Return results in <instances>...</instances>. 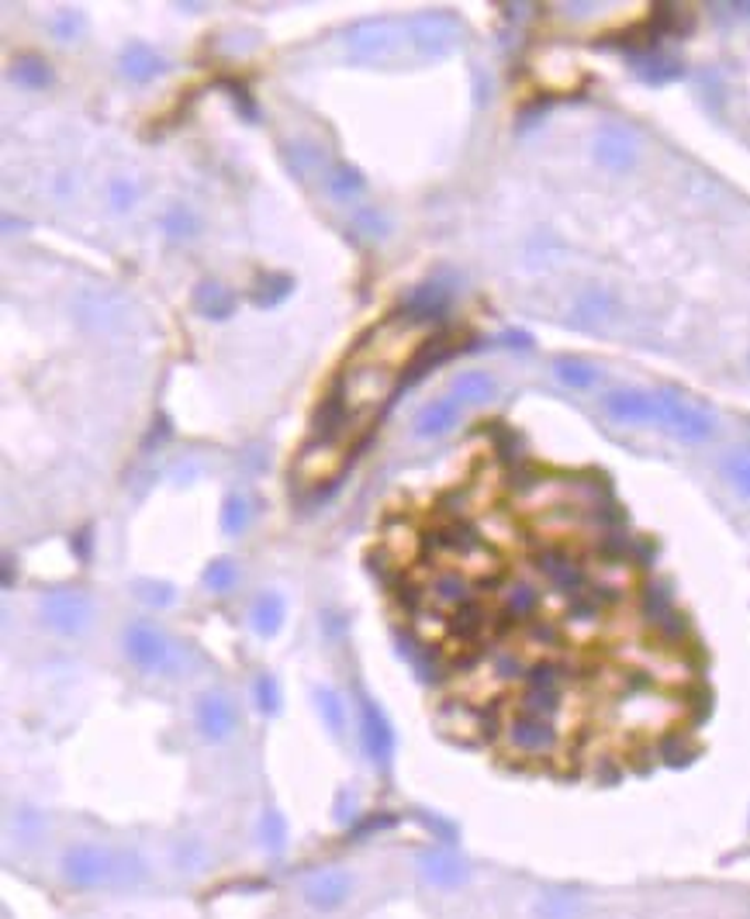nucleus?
<instances>
[{
    "label": "nucleus",
    "mask_w": 750,
    "mask_h": 919,
    "mask_svg": "<svg viewBox=\"0 0 750 919\" xmlns=\"http://www.w3.org/2000/svg\"><path fill=\"white\" fill-rule=\"evenodd\" d=\"M59 871H63V882L80 892L135 885L146 878V867L135 854L111 851V847L101 843H74L59 858Z\"/></svg>",
    "instance_id": "nucleus-1"
},
{
    "label": "nucleus",
    "mask_w": 750,
    "mask_h": 919,
    "mask_svg": "<svg viewBox=\"0 0 750 919\" xmlns=\"http://www.w3.org/2000/svg\"><path fill=\"white\" fill-rule=\"evenodd\" d=\"M650 426L664 429L668 436L682 439V442H706L716 433V418H713V412L685 402L682 394L658 391L653 394V422Z\"/></svg>",
    "instance_id": "nucleus-2"
},
{
    "label": "nucleus",
    "mask_w": 750,
    "mask_h": 919,
    "mask_svg": "<svg viewBox=\"0 0 750 919\" xmlns=\"http://www.w3.org/2000/svg\"><path fill=\"white\" fill-rule=\"evenodd\" d=\"M405 25L391 18H367L346 32V49L363 63H391L405 49Z\"/></svg>",
    "instance_id": "nucleus-3"
},
{
    "label": "nucleus",
    "mask_w": 750,
    "mask_h": 919,
    "mask_svg": "<svg viewBox=\"0 0 750 919\" xmlns=\"http://www.w3.org/2000/svg\"><path fill=\"white\" fill-rule=\"evenodd\" d=\"M408 45L418 59H443L450 56L460 45V25L454 14L443 11H422L415 18H408Z\"/></svg>",
    "instance_id": "nucleus-4"
},
{
    "label": "nucleus",
    "mask_w": 750,
    "mask_h": 919,
    "mask_svg": "<svg viewBox=\"0 0 750 919\" xmlns=\"http://www.w3.org/2000/svg\"><path fill=\"white\" fill-rule=\"evenodd\" d=\"M42 623L56 636H83L93 623V602L77 587H59L42 598Z\"/></svg>",
    "instance_id": "nucleus-5"
},
{
    "label": "nucleus",
    "mask_w": 750,
    "mask_h": 919,
    "mask_svg": "<svg viewBox=\"0 0 750 919\" xmlns=\"http://www.w3.org/2000/svg\"><path fill=\"white\" fill-rule=\"evenodd\" d=\"M125 653L138 671H149V674H173V668L180 661L177 647L156 626H146V623H135L125 632Z\"/></svg>",
    "instance_id": "nucleus-6"
},
{
    "label": "nucleus",
    "mask_w": 750,
    "mask_h": 919,
    "mask_svg": "<svg viewBox=\"0 0 750 919\" xmlns=\"http://www.w3.org/2000/svg\"><path fill=\"white\" fill-rule=\"evenodd\" d=\"M357 709H360V743H363V753L373 764L388 767L391 758H394V729H391L384 709L370 695L357 698Z\"/></svg>",
    "instance_id": "nucleus-7"
},
{
    "label": "nucleus",
    "mask_w": 750,
    "mask_h": 919,
    "mask_svg": "<svg viewBox=\"0 0 750 919\" xmlns=\"http://www.w3.org/2000/svg\"><path fill=\"white\" fill-rule=\"evenodd\" d=\"M301 895H304V903H309L312 909L336 912V909L346 906L349 895H354V878H349L346 871H339V867H325V871H315V875L301 885Z\"/></svg>",
    "instance_id": "nucleus-8"
},
{
    "label": "nucleus",
    "mask_w": 750,
    "mask_h": 919,
    "mask_svg": "<svg viewBox=\"0 0 750 919\" xmlns=\"http://www.w3.org/2000/svg\"><path fill=\"white\" fill-rule=\"evenodd\" d=\"M505 737H508L512 750L529 753V758H547V753H553L560 743L553 719H536V716H523V713L508 722Z\"/></svg>",
    "instance_id": "nucleus-9"
},
{
    "label": "nucleus",
    "mask_w": 750,
    "mask_h": 919,
    "mask_svg": "<svg viewBox=\"0 0 750 919\" xmlns=\"http://www.w3.org/2000/svg\"><path fill=\"white\" fill-rule=\"evenodd\" d=\"M194 719H198L201 737H204V740H211V743H222V740H228L232 733H236V726H239L236 702H232L228 695H222V692H208V695H201L198 709H194Z\"/></svg>",
    "instance_id": "nucleus-10"
},
{
    "label": "nucleus",
    "mask_w": 750,
    "mask_h": 919,
    "mask_svg": "<svg viewBox=\"0 0 750 919\" xmlns=\"http://www.w3.org/2000/svg\"><path fill=\"white\" fill-rule=\"evenodd\" d=\"M540 571H544V578L557 587V592L568 595V598L581 595L584 587L592 584V581H589V571L581 568V560H578L574 553H568L564 547H547V550L540 553Z\"/></svg>",
    "instance_id": "nucleus-11"
},
{
    "label": "nucleus",
    "mask_w": 750,
    "mask_h": 919,
    "mask_svg": "<svg viewBox=\"0 0 750 919\" xmlns=\"http://www.w3.org/2000/svg\"><path fill=\"white\" fill-rule=\"evenodd\" d=\"M595 159L608 173H629L637 167V138L623 125H605L595 135Z\"/></svg>",
    "instance_id": "nucleus-12"
},
{
    "label": "nucleus",
    "mask_w": 750,
    "mask_h": 919,
    "mask_svg": "<svg viewBox=\"0 0 750 919\" xmlns=\"http://www.w3.org/2000/svg\"><path fill=\"white\" fill-rule=\"evenodd\" d=\"M343 460H346V453H343V446L336 439H315V442L304 446L301 457H298V478L309 481V484L329 481L343 470Z\"/></svg>",
    "instance_id": "nucleus-13"
},
{
    "label": "nucleus",
    "mask_w": 750,
    "mask_h": 919,
    "mask_svg": "<svg viewBox=\"0 0 750 919\" xmlns=\"http://www.w3.org/2000/svg\"><path fill=\"white\" fill-rule=\"evenodd\" d=\"M460 412H463V405L457 402L454 394L433 397V402H426L415 412V426L412 429H415L418 439H439V436L454 433V426L460 422Z\"/></svg>",
    "instance_id": "nucleus-14"
},
{
    "label": "nucleus",
    "mask_w": 750,
    "mask_h": 919,
    "mask_svg": "<svg viewBox=\"0 0 750 919\" xmlns=\"http://www.w3.org/2000/svg\"><path fill=\"white\" fill-rule=\"evenodd\" d=\"M605 412L623 426H650L653 422V394L650 391H608L602 397Z\"/></svg>",
    "instance_id": "nucleus-15"
},
{
    "label": "nucleus",
    "mask_w": 750,
    "mask_h": 919,
    "mask_svg": "<svg viewBox=\"0 0 750 919\" xmlns=\"http://www.w3.org/2000/svg\"><path fill=\"white\" fill-rule=\"evenodd\" d=\"M418 871H422V878L436 888H457L467 882V864L447 851H426L418 858Z\"/></svg>",
    "instance_id": "nucleus-16"
},
{
    "label": "nucleus",
    "mask_w": 750,
    "mask_h": 919,
    "mask_svg": "<svg viewBox=\"0 0 750 919\" xmlns=\"http://www.w3.org/2000/svg\"><path fill=\"white\" fill-rule=\"evenodd\" d=\"M633 69H637V77H640L643 83H653V87L674 83V80L685 77V66L678 63L674 56H661L658 49H640V53H633Z\"/></svg>",
    "instance_id": "nucleus-17"
},
{
    "label": "nucleus",
    "mask_w": 750,
    "mask_h": 919,
    "mask_svg": "<svg viewBox=\"0 0 750 919\" xmlns=\"http://www.w3.org/2000/svg\"><path fill=\"white\" fill-rule=\"evenodd\" d=\"M163 56L153 49V45L146 42H128L125 45V53H122V74L135 83H149L153 77L163 74Z\"/></svg>",
    "instance_id": "nucleus-18"
},
{
    "label": "nucleus",
    "mask_w": 750,
    "mask_h": 919,
    "mask_svg": "<svg viewBox=\"0 0 750 919\" xmlns=\"http://www.w3.org/2000/svg\"><path fill=\"white\" fill-rule=\"evenodd\" d=\"M536 612H540V592H536L529 581L505 584V592H502V616L508 623H529V619H536Z\"/></svg>",
    "instance_id": "nucleus-19"
},
{
    "label": "nucleus",
    "mask_w": 750,
    "mask_h": 919,
    "mask_svg": "<svg viewBox=\"0 0 750 919\" xmlns=\"http://www.w3.org/2000/svg\"><path fill=\"white\" fill-rule=\"evenodd\" d=\"M499 391L495 384V377L484 373V370H463L460 377H454V384H450V394L457 397V402L467 408V405H484L491 402Z\"/></svg>",
    "instance_id": "nucleus-20"
},
{
    "label": "nucleus",
    "mask_w": 750,
    "mask_h": 919,
    "mask_svg": "<svg viewBox=\"0 0 750 919\" xmlns=\"http://www.w3.org/2000/svg\"><path fill=\"white\" fill-rule=\"evenodd\" d=\"M249 616H253L256 636H264V640H270V636H277L280 626H284L288 605H284V598H280L277 592H264V595H256Z\"/></svg>",
    "instance_id": "nucleus-21"
},
{
    "label": "nucleus",
    "mask_w": 750,
    "mask_h": 919,
    "mask_svg": "<svg viewBox=\"0 0 750 919\" xmlns=\"http://www.w3.org/2000/svg\"><path fill=\"white\" fill-rule=\"evenodd\" d=\"M429 595L443 605V608H460L467 602H474V587L471 581H467L460 571H439L433 578V587H429Z\"/></svg>",
    "instance_id": "nucleus-22"
},
{
    "label": "nucleus",
    "mask_w": 750,
    "mask_h": 919,
    "mask_svg": "<svg viewBox=\"0 0 750 919\" xmlns=\"http://www.w3.org/2000/svg\"><path fill=\"white\" fill-rule=\"evenodd\" d=\"M491 616H488V608L474 598V602H467L460 605L454 616H450V632L457 636L460 643H481V636L488 629Z\"/></svg>",
    "instance_id": "nucleus-23"
},
{
    "label": "nucleus",
    "mask_w": 750,
    "mask_h": 919,
    "mask_svg": "<svg viewBox=\"0 0 750 919\" xmlns=\"http://www.w3.org/2000/svg\"><path fill=\"white\" fill-rule=\"evenodd\" d=\"M443 309H447V291H443V284H422L405 304V318L429 322L433 315H443Z\"/></svg>",
    "instance_id": "nucleus-24"
},
{
    "label": "nucleus",
    "mask_w": 750,
    "mask_h": 919,
    "mask_svg": "<svg viewBox=\"0 0 750 919\" xmlns=\"http://www.w3.org/2000/svg\"><path fill=\"white\" fill-rule=\"evenodd\" d=\"M553 373H557V381L560 384H568L571 391H592L595 384H598V367H592V363H584V360H557L553 363Z\"/></svg>",
    "instance_id": "nucleus-25"
},
{
    "label": "nucleus",
    "mask_w": 750,
    "mask_h": 919,
    "mask_svg": "<svg viewBox=\"0 0 750 919\" xmlns=\"http://www.w3.org/2000/svg\"><path fill=\"white\" fill-rule=\"evenodd\" d=\"M194 304L208 318H225L232 312V304H236V298H232L222 284H215V280H204V284L198 288V294H194Z\"/></svg>",
    "instance_id": "nucleus-26"
},
{
    "label": "nucleus",
    "mask_w": 750,
    "mask_h": 919,
    "mask_svg": "<svg viewBox=\"0 0 750 919\" xmlns=\"http://www.w3.org/2000/svg\"><path fill=\"white\" fill-rule=\"evenodd\" d=\"M560 705H564L560 692H547V688H526L519 695V713L536 719H553L560 713Z\"/></svg>",
    "instance_id": "nucleus-27"
},
{
    "label": "nucleus",
    "mask_w": 750,
    "mask_h": 919,
    "mask_svg": "<svg viewBox=\"0 0 750 919\" xmlns=\"http://www.w3.org/2000/svg\"><path fill=\"white\" fill-rule=\"evenodd\" d=\"M363 173L357 167H333L329 173H325V191H329L336 201H349V198H357L363 191Z\"/></svg>",
    "instance_id": "nucleus-28"
},
{
    "label": "nucleus",
    "mask_w": 750,
    "mask_h": 919,
    "mask_svg": "<svg viewBox=\"0 0 750 919\" xmlns=\"http://www.w3.org/2000/svg\"><path fill=\"white\" fill-rule=\"evenodd\" d=\"M536 919H574L578 916V899L568 892H547L540 903H536Z\"/></svg>",
    "instance_id": "nucleus-29"
},
{
    "label": "nucleus",
    "mask_w": 750,
    "mask_h": 919,
    "mask_svg": "<svg viewBox=\"0 0 750 919\" xmlns=\"http://www.w3.org/2000/svg\"><path fill=\"white\" fill-rule=\"evenodd\" d=\"M526 688H547V692H560L564 688V681H568V671L560 668V664H550V661H540V664H533L526 668Z\"/></svg>",
    "instance_id": "nucleus-30"
},
{
    "label": "nucleus",
    "mask_w": 750,
    "mask_h": 919,
    "mask_svg": "<svg viewBox=\"0 0 750 919\" xmlns=\"http://www.w3.org/2000/svg\"><path fill=\"white\" fill-rule=\"evenodd\" d=\"M14 83H21L25 90H42V87H49L53 83V74H49V66H45L42 59L29 56V59H18L14 66Z\"/></svg>",
    "instance_id": "nucleus-31"
},
{
    "label": "nucleus",
    "mask_w": 750,
    "mask_h": 919,
    "mask_svg": "<svg viewBox=\"0 0 750 919\" xmlns=\"http://www.w3.org/2000/svg\"><path fill=\"white\" fill-rule=\"evenodd\" d=\"M723 478L750 502V450H737L723 460Z\"/></svg>",
    "instance_id": "nucleus-32"
},
{
    "label": "nucleus",
    "mask_w": 750,
    "mask_h": 919,
    "mask_svg": "<svg viewBox=\"0 0 750 919\" xmlns=\"http://www.w3.org/2000/svg\"><path fill=\"white\" fill-rule=\"evenodd\" d=\"M236 581H239V568H236V563H232L228 557H222V560H211V563H208V571H204V584L211 587V592L225 595V592H232V587H236Z\"/></svg>",
    "instance_id": "nucleus-33"
},
{
    "label": "nucleus",
    "mask_w": 750,
    "mask_h": 919,
    "mask_svg": "<svg viewBox=\"0 0 750 919\" xmlns=\"http://www.w3.org/2000/svg\"><path fill=\"white\" fill-rule=\"evenodd\" d=\"M249 526V502L243 494H228L225 505H222V529L225 536H239Z\"/></svg>",
    "instance_id": "nucleus-34"
},
{
    "label": "nucleus",
    "mask_w": 750,
    "mask_h": 919,
    "mask_svg": "<svg viewBox=\"0 0 750 919\" xmlns=\"http://www.w3.org/2000/svg\"><path fill=\"white\" fill-rule=\"evenodd\" d=\"M318 713H322L325 726H329V733L339 737L343 726H346V705H343V698L333 688H322L318 692Z\"/></svg>",
    "instance_id": "nucleus-35"
},
{
    "label": "nucleus",
    "mask_w": 750,
    "mask_h": 919,
    "mask_svg": "<svg viewBox=\"0 0 750 919\" xmlns=\"http://www.w3.org/2000/svg\"><path fill=\"white\" fill-rule=\"evenodd\" d=\"M294 149L288 153V162H291V170L298 173V177H309V173H315L318 167H322V149L318 146H312V143H291Z\"/></svg>",
    "instance_id": "nucleus-36"
},
{
    "label": "nucleus",
    "mask_w": 750,
    "mask_h": 919,
    "mask_svg": "<svg viewBox=\"0 0 750 919\" xmlns=\"http://www.w3.org/2000/svg\"><path fill=\"white\" fill-rule=\"evenodd\" d=\"M260 840H264V847L267 851H284V843H288V822H284V816L280 812H267L264 816V822H260Z\"/></svg>",
    "instance_id": "nucleus-37"
},
{
    "label": "nucleus",
    "mask_w": 750,
    "mask_h": 919,
    "mask_svg": "<svg viewBox=\"0 0 750 919\" xmlns=\"http://www.w3.org/2000/svg\"><path fill=\"white\" fill-rule=\"evenodd\" d=\"M253 692H256V709H260L264 716H273L280 709V688H277V681L270 674H260L253 681Z\"/></svg>",
    "instance_id": "nucleus-38"
},
{
    "label": "nucleus",
    "mask_w": 750,
    "mask_h": 919,
    "mask_svg": "<svg viewBox=\"0 0 750 919\" xmlns=\"http://www.w3.org/2000/svg\"><path fill=\"white\" fill-rule=\"evenodd\" d=\"M291 288H294L291 277H270V280H264L260 294H256L253 301L260 304V309H273V304H280V301H284V298L291 294Z\"/></svg>",
    "instance_id": "nucleus-39"
},
{
    "label": "nucleus",
    "mask_w": 750,
    "mask_h": 919,
    "mask_svg": "<svg viewBox=\"0 0 750 919\" xmlns=\"http://www.w3.org/2000/svg\"><path fill=\"white\" fill-rule=\"evenodd\" d=\"M578 318L581 322H598V318H608V298L602 291H589L581 298L578 304Z\"/></svg>",
    "instance_id": "nucleus-40"
},
{
    "label": "nucleus",
    "mask_w": 750,
    "mask_h": 919,
    "mask_svg": "<svg viewBox=\"0 0 750 919\" xmlns=\"http://www.w3.org/2000/svg\"><path fill=\"white\" fill-rule=\"evenodd\" d=\"M204 864V847L198 840H183L177 847V867L180 871H198Z\"/></svg>",
    "instance_id": "nucleus-41"
},
{
    "label": "nucleus",
    "mask_w": 750,
    "mask_h": 919,
    "mask_svg": "<svg viewBox=\"0 0 750 919\" xmlns=\"http://www.w3.org/2000/svg\"><path fill=\"white\" fill-rule=\"evenodd\" d=\"M111 201H114V208H119V211L132 208L135 204V187L128 180H114L111 183Z\"/></svg>",
    "instance_id": "nucleus-42"
},
{
    "label": "nucleus",
    "mask_w": 750,
    "mask_h": 919,
    "mask_svg": "<svg viewBox=\"0 0 750 919\" xmlns=\"http://www.w3.org/2000/svg\"><path fill=\"white\" fill-rule=\"evenodd\" d=\"M53 29H56V35H59V38H74V35H77V29H80V14H74V11H63V14H56V18H53Z\"/></svg>",
    "instance_id": "nucleus-43"
},
{
    "label": "nucleus",
    "mask_w": 750,
    "mask_h": 919,
    "mask_svg": "<svg viewBox=\"0 0 750 919\" xmlns=\"http://www.w3.org/2000/svg\"><path fill=\"white\" fill-rule=\"evenodd\" d=\"M167 228H170L173 235H191V232H194V218L187 215L183 208H173L170 215H167Z\"/></svg>",
    "instance_id": "nucleus-44"
},
{
    "label": "nucleus",
    "mask_w": 750,
    "mask_h": 919,
    "mask_svg": "<svg viewBox=\"0 0 750 919\" xmlns=\"http://www.w3.org/2000/svg\"><path fill=\"white\" fill-rule=\"evenodd\" d=\"M138 595H143L149 605H167L173 598V587L170 584H146V587H138Z\"/></svg>",
    "instance_id": "nucleus-45"
},
{
    "label": "nucleus",
    "mask_w": 750,
    "mask_h": 919,
    "mask_svg": "<svg viewBox=\"0 0 750 919\" xmlns=\"http://www.w3.org/2000/svg\"><path fill=\"white\" fill-rule=\"evenodd\" d=\"M357 225H360L363 232H370V235H381V232H384V218H381L373 208H363V211H360V215H357Z\"/></svg>",
    "instance_id": "nucleus-46"
},
{
    "label": "nucleus",
    "mask_w": 750,
    "mask_h": 919,
    "mask_svg": "<svg viewBox=\"0 0 750 919\" xmlns=\"http://www.w3.org/2000/svg\"><path fill=\"white\" fill-rule=\"evenodd\" d=\"M737 8V14H743V18H750V4H734Z\"/></svg>",
    "instance_id": "nucleus-47"
}]
</instances>
